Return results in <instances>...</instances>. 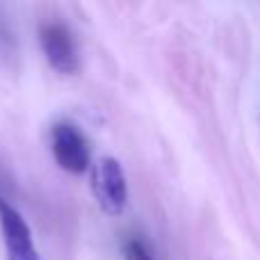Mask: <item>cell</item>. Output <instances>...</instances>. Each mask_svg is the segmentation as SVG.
<instances>
[{"mask_svg": "<svg viewBox=\"0 0 260 260\" xmlns=\"http://www.w3.org/2000/svg\"><path fill=\"white\" fill-rule=\"evenodd\" d=\"M39 37H41V48H44L46 59H48V64L55 71L64 73V76H71V73L78 71V67H80V62H78V46L67 25H62V23H46V25H41Z\"/></svg>", "mask_w": 260, "mask_h": 260, "instance_id": "obj_2", "label": "cell"}, {"mask_svg": "<svg viewBox=\"0 0 260 260\" xmlns=\"http://www.w3.org/2000/svg\"><path fill=\"white\" fill-rule=\"evenodd\" d=\"M123 253H126L128 260H153V256L148 253V249L144 247L139 240H128L126 247H123Z\"/></svg>", "mask_w": 260, "mask_h": 260, "instance_id": "obj_5", "label": "cell"}, {"mask_svg": "<svg viewBox=\"0 0 260 260\" xmlns=\"http://www.w3.org/2000/svg\"><path fill=\"white\" fill-rule=\"evenodd\" d=\"M91 189L105 215H121L128 203V185L119 160L101 157L91 171Z\"/></svg>", "mask_w": 260, "mask_h": 260, "instance_id": "obj_1", "label": "cell"}, {"mask_svg": "<svg viewBox=\"0 0 260 260\" xmlns=\"http://www.w3.org/2000/svg\"><path fill=\"white\" fill-rule=\"evenodd\" d=\"M53 155L69 174L80 176L89 169V146L73 123L53 126Z\"/></svg>", "mask_w": 260, "mask_h": 260, "instance_id": "obj_3", "label": "cell"}, {"mask_svg": "<svg viewBox=\"0 0 260 260\" xmlns=\"http://www.w3.org/2000/svg\"><path fill=\"white\" fill-rule=\"evenodd\" d=\"M0 229H3L7 260H41L35 242H32L30 226L25 224L21 212L14 210L5 201H0Z\"/></svg>", "mask_w": 260, "mask_h": 260, "instance_id": "obj_4", "label": "cell"}]
</instances>
